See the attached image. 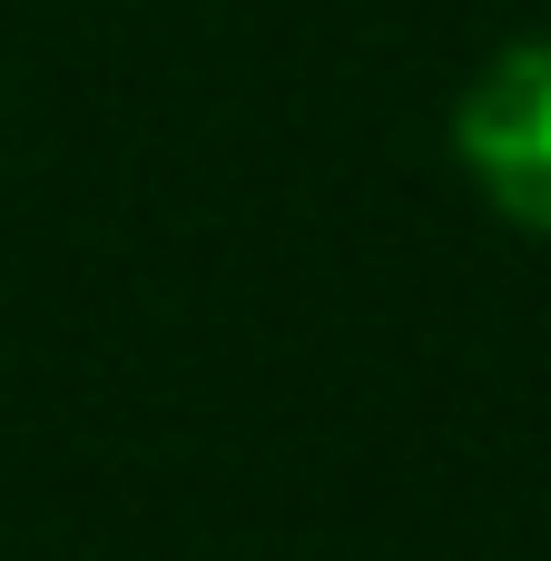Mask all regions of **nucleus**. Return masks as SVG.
<instances>
[{"mask_svg":"<svg viewBox=\"0 0 551 561\" xmlns=\"http://www.w3.org/2000/svg\"><path fill=\"white\" fill-rule=\"evenodd\" d=\"M454 158L493 217L551 237V39H513L454 99Z\"/></svg>","mask_w":551,"mask_h":561,"instance_id":"nucleus-1","label":"nucleus"}]
</instances>
